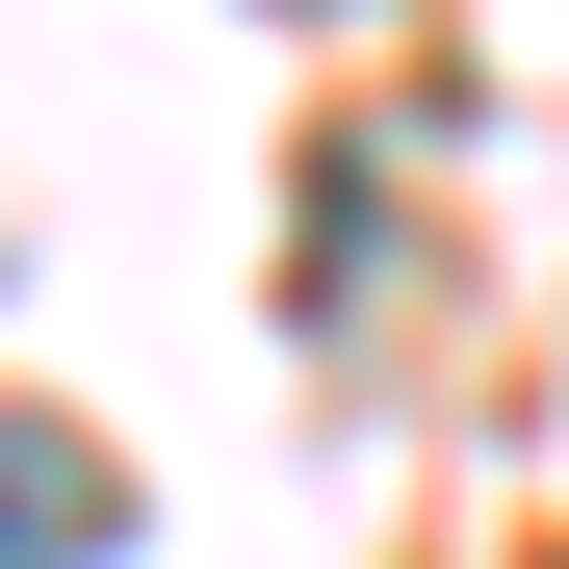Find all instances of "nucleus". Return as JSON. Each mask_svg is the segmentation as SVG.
I'll return each instance as SVG.
<instances>
[{
  "label": "nucleus",
  "instance_id": "nucleus-1",
  "mask_svg": "<svg viewBox=\"0 0 569 569\" xmlns=\"http://www.w3.org/2000/svg\"><path fill=\"white\" fill-rule=\"evenodd\" d=\"M104 543H130V466L78 415H0V569H104Z\"/></svg>",
  "mask_w": 569,
  "mask_h": 569
}]
</instances>
